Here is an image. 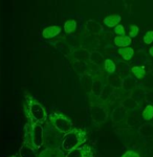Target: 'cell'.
<instances>
[{
	"instance_id": "cell-17",
	"label": "cell",
	"mask_w": 153,
	"mask_h": 157,
	"mask_svg": "<svg viewBox=\"0 0 153 157\" xmlns=\"http://www.w3.org/2000/svg\"><path fill=\"white\" fill-rule=\"evenodd\" d=\"M104 69L106 70L109 75H113L116 70V65L111 59H106L104 62Z\"/></svg>"
},
{
	"instance_id": "cell-18",
	"label": "cell",
	"mask_w": 153,
	"mask_h": 157,
	"mask_svg": "<svg viewBox=\"0 0 153 157\" xmlns=\"http://www.w3.org/2000/svg\"><path fill=\"white\" fill-rule=\"evenodd\" d=\"M143 118L145 121H151L153 118V106L152 105H148L146 106V108L143 111Z\"/></svg>"
},
{
	"instance_id": "cell-9",
	"label": "cell",
	"mask_w": 153,
	"mask_h": 157,
	"mask_svg": "<svg viewBox=\"0 0 153 157\" xmlns=\"http://www.w3.org/2000/svg\"><path fill=\"white\" fill-rule=\"evenodd\" d=\"M121 20H122V18L120 15H109V16H107L104 18L103 23H104V25H106L107 27H110V29L113 27L114 29V27H116L120 24Z\"/></svg>"
},
{
	"instance_id": "cell-20",
	"label": "cell",
	"mask_w": 153,
	"mask_h": 157,
	"mask_svg": "<svg viewBox=\"0 0 153 157\" xmlns=\"http://www.w3.org/2000/svg\"><path fill=\"white\" fill-rule=\"evenodd\" d=\"M143 40H144V43L145 44H151L153 42V30H149V32H147L146 34H145L144 38H143Z\"/></svg>"
},
{
	"instance_id": "cell-11",
	"label": "cell",
	"mask_w": 153,
	"mask_h": 157,
	"mask_svg": "<svg viewBox=\"0 0 153 157\" xmlns=\"http://www.w3.org/2000/svg\"><path fill=\"white\" fill-rule=\"evenodd\" d=\"M114 45L119 46L120 48H123V47H129V45L132 43V39L129 36H125V37H118L116 36L113 39Z\"/></svg>"
},
{
	"instance_id": "cell-23",
	"label": "cell",
	"mask_w": 153,
	"mask_h": 157,
	"mask_svg": "<svg viewBox=\"0 0 153 157\" xmlns=\"http://www.w3.org/2000/svg\"><path fill=\"white\" fill-rule=\"evenodd\" d=\"M149 54L151 55L152 57H153V46H151V47H150V49H149Z\"/></svg>"
},
{
	"instance_id": "cell-4",
	"label": "cell",
	"mask_w": 153,
	"mask_h": 157,
	"mask_svg": "<svg viewBox=\"0 0 153 157\" xmlns=\"http://www.w3.org/2000/svg\"><path fill=\"white\" fill-rule=\"evenodd\" d=\"M48 120H49V123L52 124L53 127L58 132L64 134V135L71 132L75 129L73 121L62 113H52L48 116Z\"/></svg>"
},
{
	"instance_id": "cell-14",
	"label": "cell",
	"mask_w": 153,
	"mask_h": 157,
	"mask_svg": "<svg viewBox=\"0 0 153 157\" xmlns=\"http://www.w3.org/2000/svg\"><path fill=\"white\" fill-rule=\"evenodd\" d=\"M118 52L125 61L131 60L132 57H133V55H134V50H133V48H131V47H123V48H119Z\"/></svg>"
},
{
	"instance_id": "cell-1",
	"label": "cell",
	"mask_w": 153,
	"mask_h": 157,
	"mask_svg": "<svg viewBox=\"0 0 153 157\" xmlns=\"http://www.w3.org/2000/svg\"><path fill=\"white\" fill-rule=\"evenodd\" d=\"M24 112L26 117L29 118L30 123H36L42 125L43 123L47 121L48 115L43 107L38 101H36L30 95H25V105H24Z\"/></svg>"
},
{
	"instance_id": "cell-3",
	"label": "cell",
	"mask_w": 153,
	"mask_h": 157,
	"mask_svg": "<svg viewBox=\"0 0 153 157\" xmlns=\"http://www.w3.org/2000/svg\"><path fill=\"white\" fill-rule=\"evenodd\" d=\"M86 141H87V133L82 129L75 128L71 132L64 135L62 141H61V149L65 153H68V152L84 146Z\"/></svg>"
},
{
	"instance_id": "cell-19",
	"label": "cell",
	"mask_w": 153,
	"mask_h": 157,
	"mask_svg": "<svg viewBox=\"0 0 153 157\" xmlns=\"http://www.w3.org/2000/svg\"><path fill=\"white\" fill-rule=\"evenodd\" d=\"M139 26H136V25H131V26L129 27L128 34L131 39L132 38H135L137 35H139Z\"/></svg>"
},
{
	"instance_id": "cell-21",
	"label": "cell",
	"mask_w": 153,
	"mask_h": 157,
	"mask_svg": "<svg viewBox=\"0 0 153 157\" xmlns=\"http://www.w3.org/2000/svg\"><path fill=\"white\" fill-rule=\"evenodd\" d=\"M114 34H116L118 37H125L126 36V32H125V27L123 25L119 24L116 27H114Z\"/></svg>"
},
{
	"instance_id": "cell-12",
	"label": "cell",
	"mask_w": 153,
	"mask_h": 157,
	"mask_svg": "<svg viewBox=\"0 0 153 157\" xmlns=\"http://www.w3.org/2000/svg\"><path fill=\"white\" fill-rule=\"evenodd\" d=\"M89 60H90V62L92 63V64L96 65V66H100L102 63L105 62L103 55H102L101 52H96V50H93V52H90V55H89Z\"/></svg>"
},
{
	"instance_id": "cell-6",
	"label": "cell",
	"mask_w": 153,
	"mask_h": 157,
	"mask_svg": "<svg viewBox=\"0 0 153 157\" xmlns=\"http://www.w3.org/2000/svg\"><path fill=\"white\" fill-rule=\"evenodd\" d=\"M65 157H93V155L90 147L82 146L80 148L76 149V150L68 152Z\"/></svg>"
},
{
	"instance_id": "cell-8",
	"label": "cell",
	"mask_w": 153,
	"mask_h": 157,
	"mask_svg": "<svg viewBox=\"0 0 153 157\" xmlns=\"http://www.w3.org/2000/svg\"><path fill=\"white\" fill-rule=\"evenodd\" d=\"M19 157H39V155L32 146L23 144L19 149Z\"/></svg>"
},
{
	"instance_id": "cell-15",
	"label": "cell",
	"mask_w": 153,
	"mask_h": 157,
	"mask_svg": "<svg viewBox=\"0 0 153 157\" xmlns=\"http://www.w3.org/2000/svg\"><path fill=\"white\" fill-rule=\"evenodd\" d=\"M76 26H78V23H76L75 19H68L67 21L64 22L63 29H64L66 34H73L76 29Z\"/></svg>"
},
{
	"instance_id": "cell-22",
	"label": "cell",
	"mask_w": 153,
	"mask_h": 157,
	"mask_svg": "<svg viewBox=\"0 0 153 157\" xmlns=\"http://www.w3.org/2000/svg\"><path fill=\"white\" fill-rule=\"evenodd\" d=\"M122 157H141L139 156V153H136V152L134 151H127L126 153H124Z\"/></svg>"
},
{
	"instance_id": "cell-16",
	"label": "cell",
	"mask_w": 153,
	"mask_h": 157,
	"mask_svg": "<svg viewBox=\"0 0 153 157\" xmlns=\"http://www.w3.org/2000/svg\"><path fill=\"white\" fill-rule=\"evenodd\" d=\"M131 72L136 78L141 80V78H145V75H146V69H145L144 66H134V67L131 68Z\"/></svg>"
},
{
	"instance_id": "cell-2",
	"label": "cell",
	"mask_w": 153,
	"mask_h": 157,
	"mask_svg": "<svg viewBox=\"0 0 153 157\" xmlns=\"http://www.w3.org/2000/svg\"><path fill=\"white\" fill-rule=\"evenodd\" d=\"M23 143L32 146L36 150L41 148L44 145V129L42 125L29 121L24 128Z\"/></svg>"
},
{
	"instance_id": "cell-13",
	"label": "cell",
	"mask_w": 153,
	"mask_h": 157,
	"mask_svg": "<svg viewBox=\"0 0 153 157\" xmlns=\"http://www.w3.org/2000/svg\"><path fill=\"white\" fill-rule=\"evenodd\" d=\"M101 83H102V81L96 78V80H94L92 82V84H91V87H90L91 93H92L93 95H96V97H100L104 90V84L99 86V84H101Z\"/></svg>"
},
{
	"instance_id": "cell-10",
	"label": "cell",
	"mask_w": 153,
	"mask_h": 157,
	"mask_svg": "<svg viewBox=\"0 0 153 157\" xmlns=\"http://www.w3.org/2000/svg\"><path fill=\"white\" fill-rule=\"evenodd\" d=\"M86 32L91 35H98L102 32V26L94 20H89L86 23Z\"/></svg>"
},
{
	"instance_id": "cell-24",
	"label": "cell",
	"mask_w": 153,
	"mask_h": 157,
	"mask_svg": "<svg viewBox=\"0 0 153 157\" xmlns=\"http://www.w3.org/2000/svg\"><path fill=\"white\" fill-rule=\"evenodd\" d=\"M10 157H19V156H17V155H12V156H10Z\"/></svg>"
},
{
	"instance_id": "cell-5",
	"label": "cell",
	"mask_w": 153,
	"mask_h": 157,
	"mask_svg": "<svg viewBox=\"0 0 153 157\" xmlns=\"http://www.w3.org/2000/svg\"><path fill=\"white\" fill-rule=\"evenodd\" d=\"M90 115H91L92 121L96 124L104 123V121L107 120V116H108L107 111L99 105L92 106V108L90 109Z\"/></svg>"
},
{
	"instance_id": "cell-7",
	"label": "cell",
	"mask_w": 153,
	"mask_h": 157,
	"mask_svg": "<svg viewBox=\"0 0 153 157\" xmlns=\"http://www.w3.org/2000/svg\"><path fill=\"white\" fill-rule=\"evenodd\" d=\"M61 33V27L58 25H52V26L45 27L42 30V37L44 39H52L55 38L56 36H58Z\"/></svg>"
}]
</instances>
